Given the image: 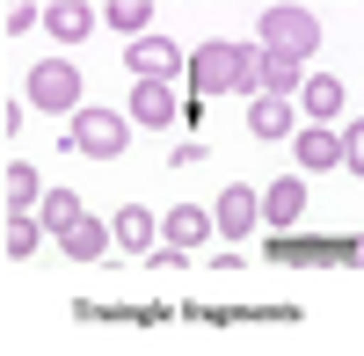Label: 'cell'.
<instances>
[{"label": "cell", "instance_id": "cell-21", "mask_svg": "<svg viewBox=\"0 0 364 356\" xmlns=\"http://www.w3.org/2000/svg\"><path fill=\"white\" fill-rule=\"evenodd\" d=\"M44 22V8H8V29H15V37H22V29H37Z\"/></svg>", "mask_w": 364, "mask_h": 356}, {"label": "cell", "instance_id": "cell-2", "mask_svg": "<svg viewBox=\"0 0 364 356\" xmlns=\"http://www.w3.org/2000/svg\"><path fill=\"white\" fill-rule=\"evenodd\" d=\"M66 145H73V153H87V160H124V145H132V116H124V109H95V102H80Z\"/></svg>", "mask_w": 364, "mask_h": 356}, {"label": "cell", "instance_id": "cell-11", "mask_svg": "<svg viewBox=\"0 0 364 356\" xmlns=\"http://www.w3.org/2000/svg\"><path fill=\"white\" fill-rule=\"evenodd\" d=\"M44 29H51L58 44H80V37H95V8H87V0H51Z\"/></svg>", "mask_w": 364, "mask_h": 356}, {"label": "cell", "instance_id": "cell-15", "mask_svg": "<svg viewBox=\"0 0 364 356\" xmlns=\"http://www.w3.org/2000/svg\"><path fill=\"white\" fill-rule=\"evenodd\" d=\"M299 109L306 116H343V80H328V73L299 80Z\"/></svg>", "mask_w": 364, "mask_h": 356}, {"label": "cell", "instance_id": "cell-16", "mask_svg": "<svg viewBox=\"0 0 364 356\" xmlns=\"http://www.w3.org/2000/svg\"><path fill=\"white\" fill-rule=\"evenodd\" d=\"M299 80H306V66H299V58L262 51V87H255V95H299Z\"/></svg>", "mask_w": 364, "mask_h": 356}, {"label": "cell", "instance_id": "cell-20", "mask_svg": "<svg viewBox=\"0 0 364 356\" xmlns=\"http://www.w3.org/2000/svg\"><path fill=\"white\" fill-rule=\"evenodd\" d=\"M37 240H44L37 211H15V218H8V255H15V262H29V255H37Z\"/></svg>", "mask_w": 364, "mask_h": 356}, {"label": "cell", "instance_id": "cell-19", "mask_svg": "<svg viewBox=\"0 0 364 356\" xmlns=\"http://www.w3.org/2000/svg\"><path fill=\"white\" fill-rule=\"evenodd\" d=\"M37 196H44L37 167H29V160H15V167H8V204H15V211H37Z\"/></svg>", "mask_w": 364, "mask_h": 356}, {"label": "cell", "instance_id": "cell-12", "mask_svg": "<svg viewBox=\"0 0 364 356\" xmlns=\"http://www.w3.org/2000/svg\"><path fill=\"white\" fill-rule=\"evenodd\" d=\"M248 131L255 138H291V95H248Z\"/></svg>", "mask_w": 364, "mask_h": 356}, {"label": "cell", "instance_id": "cell-18", "mask_svg": "<svg viewBox=\"0 0 364 356\" xmlns=\"http://www.w3.org/2000/svg\"><path fill=\"white\" fill-rule=\"evenodd\" d=\"M299 167H336V131H328V124H306V131H299Z\"/></svg>", "mask_w": 364, "mask_h": 356}, {"label": "cell", "instance_id": "cell-10", "mask_svg": "<svg viewBox=\"0 0 364 356\" xmlns=\"http://www.w3.org/2000/svg\"><path fill=\"white\" fill-rule=\"evenodd\" d=\"M58 255H73V262H102V255H109V226L80 211L66 233H58Z\"/></svg>", "mask_w": 364, "mask_h": 356}, {"label": "cell", "instance_id": "cell-1", "mask_svg": "<svg viewBox=\"0 0 364 356\" xmlns=\"http://www.w3.org/2000/svg\"><path fill=\"white\" fill-rule=\"evenodd\" d=\"M190 87L197 95H255L262 87V44H226V37H211V44H197L190 58Z\"/></svg>", "mask_w": 364, "mask_h": 356}, {"label": "cell", "instance_id": "cell-17", "mask_svg": "<svg viewBox=\"0 0 364 356\" xmlns=\"http://www.w3.org/2000/svg\"><path fill=\"white\" fill-rule=\"evenodd\" d=\"M73 218H80V196H73V189H44V196H37V226H44V233H66Z\"/></svg>", "mask_w": 364, "mask_h": 356}, {"label": "cell", "instance_id": "cell-5", "mask_svg": "<svg viewBox=\"0 0 364 356\" xmlns=\"http://www.w3.org/2000/svg\"><path fill=\"white\" fill-rule=\"evenodd\" d=\"M124 116H132V124H146V131H168V124H175V80H132Z\"/></svg>", "mask_w": 364, "mask_h": 356}, {"label": "cell", "instance_id": "cell-6", "mask_svg": "<svg viewBox=\"0 0 364 356\" xmlns=\"http://www.w3.org/2000/svg\"><path fill=\"white\" fill-rule=\"evenodd\" d=\"M255 226H262L255 189H248V182H226L219 204H211V233H233V240H240V233H255Z\"/></svg>", "mask_w": 364, "mask_h": 356}, {"label": "cell", "instance_id": "cell-9", "mask_svg": "<svg viewBox=\"0 0 364 356\" xmlns=\"http://www.w3.org/2000/svg\"><path fill=\"white\" fill-rule=\"evenodd\" d=\"M161 233H168V247L190 255V247H204V240H211V211H204V204H175V211L161 218Z\"/></svg>", "mask_w": 364, "mask_h": 356}, {"label": "cell", "instance_id": "cell-14", "mask_svg": "<svg viewBox=\"0 0 364 356\" xmlns=\"http://www.w3.org/2000/svg\"><path fill=\"white\" fill-rule=\"evenodd\" d=\"M95 22H109L117 37H146V29H154V0H102Z\"/></svg>", "mask_w": 364, "mask_h": 356}, {"label": "cell", "instance_id": "cell-3", "mask_svg": "<svg viewBox=\"0 0 364 356\" xmlns=\"http://www.w3.org/2000/svg\"><path fill=\"white\" fill-rule=\"evenodd\" d=\"M255 44L262 51H277V58H306L321 51V22L306 15V8H291V0H277V8H262V29H255Z\"/></svg>", "mask_w": 364, "mask_h": 356}, {"label": "cell", "instance_id": "cell-8", "mask_svg": "<svg viewBox=\"0 0 364 356\" xmlns=\"http://www.w3.org/2000/svg\"><path fill=\"white\" fill-rule=\"evenodd\" d=\"M255 211H262V226H299V211H306V182H299V174H277L269 189H255Z\"/></svg>", "mask_w": 364, "mask_h": 356}, {"label": "cell", "instance_id": "cell-4", "mask_svg": "<svg viewBox=\"0 0 364 356\" xmlns=\"http://www.w3.org/2000/svg\"><path fill=\"white\" fill-rule=\"evenodd\" d=\"M29 109H44V116H73L80 109V66L73 58H37L29 66Z\"/></svg>", "mask_w": 364, "mask_h": 356}, {"label": "cell", "instance_id": "cell-7", "mask_svg": "<svg viewBox=\"0 0 364 356\" xmlns=\"http://www.w3.org/2000/svg\"><path fill=\"white\" fill-rule=\"evenodd\" d=\"M124 66H132V80H175V66H182V51L168 44V37H132V51H124Z\"/></svg>", "mask_w": 364, "mask_h": 356}, {"label": "cell", "instance_id": "cell-13", "mask_svg": "<svg viewBox=\"0 0 364 356\" xmlns=\"http://www.w3.org/2000/svg\"><path fill=\"white\" fill-rule=\"evenodd\" d=\"M109 233H117V247H124V255H146V247H154V233H161V218L146 211V204H124Z\"/></svg>", "mask_w": 364, "mask_h": 356}]
</instances>
